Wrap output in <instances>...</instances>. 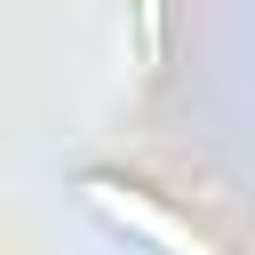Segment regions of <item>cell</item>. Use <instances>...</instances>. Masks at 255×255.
Wrapping results in <instances>:
<instances>
[{"instance_id":"1","label":"cell","mask_w":255,"mask_h":255,"mask_svg":"<svg viewBox=\"0 0 255 255\" xmlns=\"http://www.w3.org/2000/svg\"><path fill=\"white\" fill-rule=\"evenodd\" d=\"M88 207H104L120 231H135L143 247H159V255H207V239L183 223V215H167V207H151L143 191H128V183H112V175H96L88 183Z\"/></svg>"}]
</instances>
